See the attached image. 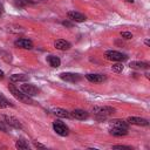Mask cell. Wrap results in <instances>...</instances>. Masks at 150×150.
<instances>
[{"label":"cell","instance_id":"1","mask_svg":"<svg viewBox=\"0 0 150 150\" xmlns=\"http://www.w3.org/2000/svg\"><path fill=\"white\" fill-rule=\"evenodd\" d=\"M8 89H9V91L12 93V95H13L16 100L21 101L22 103H26V104H34V101L30 98V96L26 95L23 91H21V90H19V89H16L14 86L9 84V86H8Z\"/></svg>","mask_w":150,"mask_h":150},{"label":"cell","instance_id":"2","mask_svg":"<svg viewBox=\"0 0 150 150\" xmlns=\"http://www.w3.org/2000/svg\"><path fill=\"white\" fill-rule=\"evenodd\" d=\"M115 111V109L112 107H108V105H101V107H94L93 108V112L96 115L97 120H105L108 115H111Z\"/></svg>","mask_w":150,"mask_h":150},{"label":"cell","instance_id":"3","mask_svg":"<svg viewBox=\"0 0 150 150\" xmlns=\"http://www.w3.org/2000/svg\"><path fill=\"white\" fill-rule=\"evenodd\" d=\"M105 59L107 60H110V61H124L128 59V56L123 53H120V52H116V50H107L105 54H104Z\"/></svg>","mask_w":150,"mask_h":150},{"label":"cell","instance_id":"4","mask_svg":"<svg viewBox=\"0 0 150 150\" xmlns=\"http://www.w3.org/2000/svg\"><path fill=\"white\" fill-rule=\"evenodd\" d=\"M53 129L60 136H68V134H69L68 127L61 121H54L53 122Z\"/></svg>","mask_w":150,"mask_h":150},{"label":"cell","instance_id":"5","mask_svg":"<svg viewBox=\"0 0 150 150\" xmlns=\"http://www.w3.org/2000/svg\"><path fill=\"white\" fill-rule=\"evenodd\" d=\"M20 90L21 91H23L26 95H28V96H36V95H39V93H40V90L35 87V86H33V84H28V83H26V84H21V87H20Z\"/></svg>","mask_w":150,"mask_h":150},{"label":"cell","instance_id":"6","mask_svg":"<svg viewBox=\"0 0 150 150\" xmlns=\"http://www.w3.org/2000/svg\"><path fill=\"white\" fill-rule=\"evenodd\" d=\"M60 77L66 81V82H71V83H75V82H79L82 77L80 74H75V73H61L60 74Z\"/></svg>","mask_w":150,"mask_h":150},{"label":"cell","instance_id":"7","mask_svg":"<svg viewBox=\"0 0 150 150\" xmlns=\"http://www.w3.org/2000/svg\"><path fill=\"white\" fill-rule=\"evenodd\" d=\"M67 16H68L70 20L76 21V22H82V21H86V20H87L86 15H83V14L80 13V12H75V11H69V12L67 13Z\"/></svg>","mask_w":150,"mask_h":150},{"label":"cell","instance_id":"8","mask_svg":"<svg viewBox=\"0 0 150 150\" xmlns=\"http://www.w3.org/2000/svg\"><path fill=\"white\" fill-rule=\"evenodd\" d=\"M86 79L90 82H95V83H101L103 81L107 80V76L103 74H87Z\"/></svg>","mask_w":150,"mask_h":150},{"label":"cell","instance_id":"9","mask_svg":"<svg viewBox=\"0 0 150 150\" xmlns=\"http://www.w3.org/2000/svg\"><path fill=\"white\" fill-rule=\"evenodd\" d=\"M14 45L19 48H23V49H32L33 48V42L28 39H19L14 42Z\"/></svg>","mask_w":150,"mask_h":150},{"label":"cell","instance_id":"10","mask_svg":"<svg viewBox=\"0 0 150 150\" xmlns=\"http://www.w3.org/2000/svg\"><path fill=\"white\" fill-rule=\"evenodd\" d=\"M54 47L56 49H60V50H68L71 47V45H70V42H68L63 39H59L54 42Z\"/></svg>","mask_w":150,"mask_h":150},{"label":"cell","instance_id":"11","mask_svg":"<svg viewBox=\"0 0 150 150\" xmlns=\"http://www.w3.org/2000/svg\"><path fill=\"white\" fill-rule=\"evenodd\" d=\"M127 122H128V123H131V124H135V125H144V127L149 124L148 120L142 118V117H135V116H130V117H128Z\"/></svg>","mask_w":150,"mask_h":150},{"label":"cell","instance_id":"12","mask_svg":"<svg viewBox=\"0 0 150 150\" xmlns=\"http://www.w3.org/2000/svg\"><path fill=\"white\" fill-rule=\"evenodd\" d=\"M70 115H71V117L73 118H76V120H87L88 118V112L87 111H84V110H82V109H75V110H73L71 112H70Z\"/></svg>","mask_w":150,"mask_h":150},{"label":"cell","instance_id":"13","mask_svg":"<svg viewBox=\"0 0 150 150\" xmlns=\"http://www.w3.org/2000/svg\"><path fill=\"white\" fill-rule=\"evenodd\" d=\"M4 120H5L6 124H8L9 127H13L15 129H21L22 128V125L19 122V120H16V118H14L12 116H4Z\"/></svg>","mask_w":150,"mask_h":150},{"label":"cell","instance_id":"14","mask_svg":"<svg viewBox=\"0 0 150 150\" xmlns=\"http://www.w3.org/2000/svg\"><path fill=\"white\" fill-rule=\"evenodd\" d=\"M52 111H53L54 115H56L59 117H62V118H70L71 117L70 112L67 111L66 109H62V108H54Z\"/></svg>","mask_w":150,"mask_h":150},{"label":"cell","instance_id":"15","mask_svg":"<svg viewBox=\"0 0 150 150\" xmlns=\"http://www.w3.org/2000/svg\"><path fill=\"white\" fill-rule=\"evenodd\" d=\"M47 62H48L49 66H52L53 68H57V67H60V64H61L60 59H59L57 56H55V55H48V56H47Z\"/></svg>","mask_w":150,"mask_h":150},{"label":"cell","instance_id":"16","mask_svg":"<svg viewBox=\"0 0 150 150\" xmlns=\"http://www.w3.org/2000/svg\"><path fill=\"white\" fill-rule=\"evenodd\" d=\"M129 67L134 68V69H148L149 68V63L139 62V61H132V62L129 63Z\"/></svg>","mask_w":150,"mask_h":150},{"label":"cell","instance_id":"17","mask_svg":"<svg viewBox=\"0 0 150 150\" xmlns=\"http://www.w3.org/2000/svg\"><path fill=\"white\" fill-rule=\"evenodd\" d=\"M111 127H116V128H121V129H129V124L128 122L123 121V120H112L111 121Z\"/></svg>","mask_w":150,"mask_h":150},{"label":"cell","instance_id":"18","mask_svg":"<svg viewBox=\"0 0 150 150\" xmlns=\"http://www.w3.org/2000/svg\"><path fill=\"white\" fill-rule=\"evenodd\" d=\"M11 81L12 82H25V81H28V75H25V74H13L11 75Z\"/></svg>","mask_w":150,"mask_h":150},{"label":"cell","instance_id":"19","mask_svg":"<svg viewBox=\"0 0 150 150\" xmlns=\"http://www.w3.org/2000/svg\"><path fill=\"white\" fill-rule=\"evenodd\" d=\"M110 134L112 135V136H124V135H127L128 134V130H125V129H121V128H116V127H111L110 128Z\"/></svg>","mask_w":150,"mask_h":150},{"label":"cell","instance_id":"20","mask_svg":"<svg viewBox=\"0 0 150 150\" xmlns=\"http://www.w3.org/2000/svg\"><path fill=\"white\" fill-rule=\"evenodd\" d=\"M8 107H13V104H12L2 94H0V109L8 108Z\"/></svg>","mask_w":150,"mask_h":150},{"label":"cell","instance_id":"21","mask_svg":"<svg viewBox=\"0 0 150 150\" xmlns=\"http://www.w3.org/2000/svg\"><path fill=\"white\" fill-rule=\"evenodd\" d=\"M15 146L18 149H20V150H29L28 143L26 141H23V139H18L16 143H15Z\"/></svg>","mask_w":150,"mask_h":150},{"label":"cell","instance_id":"22","mask_svg":"<svg viewBox=\"0 0 150 150\" xmlns=\"http://www.w3.org/2000/svg\"><path fill=\"white\" fill-rule=\"evenodd\" d=\"M13 2H14V6L15 7H19V8H22V7H25V6L28 5V2L26 0H14Z\"/></svg>","mask_w":150,"mask_h":150},{"label":"cell","instance_id":"23","mask_svg":"<svg viewBox=\"0 0 150 150\" xmlns=\"http://www.w3.org/2000/svg\"><path fill=\"white\" fill-rule=\"evenodd\" d=\"M111 69H112V71H115V73H121V71L123 70V64H122V63H115V64H112Z\"/></svg>","mask_w":150,"mask_h":150},{"label":"cell","instance_id":"24","mask_svg":"<svg viewBox=\"0 0 150 150\" xmlns=\"http://www.w3.org/2000/svg\"><path fill=\"white\" fill-rule=\"evenodd\" d=\"M121 36H122L123 39L129 40V39H131V38H132V34H131L130 32H122V33H121Z\"/></svg>","mask_w":150,"mask_h":150},{"label":"cell","instance_id":"25","mask_svg":"<svg viewBox=\"0 0 150 150\" xmlns=\"http://www.w3.org/2000/svg\"><path fill=\"white\" fill-rule=\"evenodd\" d=\"M112 149H121V150H122V149H125V150H130L131 148L128 146V145H114Z\"/></svg>","mask_w":150,"mask_h":150},{"label":"cell","instance_id":"26","mask_svg":"<svg viewBox=\"0 0 150 150\" xmlns=\"http://www.w3.org/2000/svg\"><path fill=\"white\" fill-rule=\"evenodd\" d=\"M62 25H63V26H66V27H69V28H71V27H73V23H71V22H69V21H62Z\"/></svg>","mask_w":150,"mask_h":150},{"label":"cell","instance_id":"27","mask_svg":"<svg viewBox=\"0 0 150 150\" xmlns=\"http://www.w3.org/2000/svg\"><path fill=\"white\" fill-rule=\"evenodd\" d=\"M0 130H2V131H7V128H6V125L4 124V122H0Z\"/></svg>","mask_w":150,"mask_h":150},{"label":"cell","instance_id":"28","mask_svg":"<svg viewBox=\"0 0 150 150\" xmlns=\"http://www.w3.org/2000/svg\"><path fill=\"white\" fill-rule=\"evenodd\" d=\"M34 145H35V146H36V148H46V146H45V145H42V144H40V143H36V142H35V143H34Z\"/></svg>","mask_w":150,"mask_h":150},{"label":"cell","instance_id":"29","mask_svg":"<svg viewBox=\"0 0 150 150\" xmlns=\"http://www.w3.org/2000/svg\"><path fill=\"white\" fill-rule=\"evenodd\" d=\"M2 14H4V6L0 4V16H1Z\"/></svg>","mask_w":150,"mask_h":150},{"label":"cell","instance_id":"30","mask_svg":"<svg viewBox=\"0 0 150 150\" xmlns=\"http://www.w3.org/2000/svg\"><path fill=\"white\" fill-rule=\"evenodd\" d=\"M144 43H145V45H146V46H148V47H149V46H150V41H149V40H148V39H146V40H145V41H144Z\"/></svg>","mask_w":150,"mask_h":150},{"label":"cell","instance_id":"31","mask_svg":"<svg viewBox=\"0 0 150 150\" xmlns=\"http://www.w3.org/2000/svg\"><path fill=\"white\" fill-rule=\"evenodd\" d=\"M2 77H4V71L0 70V79H2Z\"/></svg>","mask_w":150,"mask_h":150},{"label":"cell","instance_id":"32","mask_svg":"<svg viewBox=\"0 0 150 150\" xmlns=\"http://www.w3.org/2000/svg\"><path fill=\"white\" fill-rule=\"evenodd\" d=\"M127 2H134V0H125Z\"/></svg>","mask_w":150,"mask_h":150}]
</instances>
